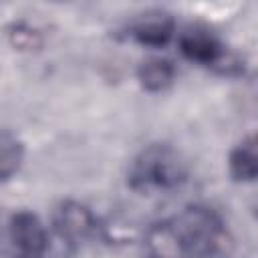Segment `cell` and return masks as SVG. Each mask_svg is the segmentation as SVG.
Returning a JSON list of instances; mask_svg holds the SVG:
<instances>
[{"instance_id":"6da1fadb","label":"cell","mask_w":258,"mask_h":258,"mask_svg":"<svg viewBox=\"0 0 258 258\" xmlns=\"http://www.w3.org/2000/svg\"><path fill=\"white\" fill-rule=\"evenodd\" d=\"M222 234V220L214 210L189 206L155 224L147 234V244L155 258H208L218 250Z\"/></svg>"},{"instance_id":"7a4b0ae2","label":"cell","mask_w":258,"mask_h":258,"mask_svg":"<svg viewBox=\"0 0 258 258\" xmlns=\"http://www.w3.org/2000/svg\"><path fill=\"white\" fill-rule=\"evenodd\" d=\"M187 177L185 159L169 145H149L131 163L129 185L137 191L173 189Z\"/></svg>"},{"instance_id":"3957f363","label":"cell","mask_w":258,"mask_h":258,"mask_svg":"<svg viewBox=\"0 0 258 258\" xmlns=\"http://www.w3.org/2000/svg\"><path fill=\"white\" fill-rule=\"evenodd\" d=\"M177 46L187 60L204 67L220 64L226 54V48L222 40L216 36V32H212L208 26H202V24L185 26L177 34Z\"/></svg>"},{"instance_id":"277c9868","label":"cell","mask_w":258,"mask_h":258,"mask_svg":"<svg viewBox=\"0 0 258 258\" xmlns=\"http://www.w3.org/2000/svg\"><path fill=\"white\" fill-rule=\"evenodd\" d=\"M56 234L67 242V244H83L87 242L95 230H97V220L91 214L89 208H85L79 202H62L54 210L52 218Z\"/></svg>"},{"instance_id":"5b68a950","label":"cell","mask_w":258,"mask_h":258,"mask_svg":"<svg viewBox=\"0 0 258 258\" xmlns=\"http://www.w3.org/2000/svg\"><path fill=\"white\" fill-rule=\"evenodd\" d=\"M175 34V20L165 10H147L129 22V36L151 48L165 46Z\"/></svg>"},{"instance_id":"8992f818","label":"cell","mask_w":258,"mask_h":258,"mask_svg":"<svg viewBox=\"0 0 258 258\" xmlns=\"http://www.w3.org/2000/svg\"><path fill=\"white\" fill-rule=\"evenodd\" d=\"M8 228H10V238L14 246L22 252V256L40 258L48 248V232L36 214L28 210H20L10 218Z\"/></svg>"},{"instance_id":"52a82bcc","label":"cell","mask_w":258,"mask_h":258,"mask_svg":"<svg viewBox=\"0 0 258 258\" xmlns=\"http://www.w3.org/2000/svg\"><path fill=\"white\" fill-rule=\"evenodd\" d=\"M230 175L236 181H254L258 175V141L256 135L244 137L230 153Z\"/></svg>"},{"instance_id":"ba28073f","label":"cell","mask_w":258,"mask_h":258,"mask_svg":"<svg viewBox=\"0 0 258 258\" xmlns=\"http://www.w3.org/2000/svg\"><path fill=\"white\" fill-rule=\"evenodd\" d=\"M175 79V67L165 56H149L137 67V81L149 93L165 91Z\"/></svg>"},{"instance_id":"9c48e42d","label":"cell","mask_w":258,"mask_h":258,"mask_svg":"<svg viewBox=\"0 0 258 258\" xmlns=\"http://www.w3.org/2000/svg\"><path fill=\"white\" fill-rule=\"evenodd\" d=\"M24 161V143L8 131H0V183L14 177Z\"/></svg>"},{"instance_id":"30bf717a","label":"cell","mask_w":258,"mask_h":258,"mask_svg":"<svg viewBox=\"0 0 258 258\" xmlns=\"http://www.w3.org/2000/svg\"><path fill=\"white\" fill-rule=\"evenodd\" d=\"M22 258H34V256H22Z\"/></svg>"}]
</instances>
